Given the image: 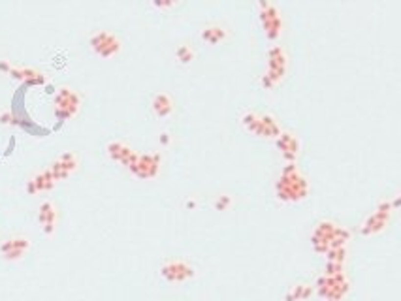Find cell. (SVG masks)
<instances>
[{
	"instance_id": "11",
	"label": "cell",
	"mask_w": 401,
	"mask_h": 301,
	"mask_svg": "<svg viewBox=\"0 0 401 301\" xmlns=\"http://www.w3.org/2000/svg\"><path fill=\"white\" fill-rule=\"evenodd\" d=\"M277 147H279L283 158H284L288 164H292V162L296 160V157H298V153H300V141H298V138L290 132L279 134V138H277Z\"/></svg>"
},
{
	"instance_id": "1",
	"label": "cell",
	"mask_w": 401,
	"mask_h": 301,
	"mask_svg": "<svg viewBox=\"0 0 401 301\" xmlns=\"http://www.w3.org/2000/svg\"><path fill=\"white\" fill-rule=\"evenodd\" d=\"M309 192V185L304 173L298 169V166L292 162L286 164L284 169L281 171V177L275 183V194L281 202L284 204H296L307 198Z\"/></svg>"
},
{
	"instance_id": "3",
	"label": "cell",
	"mask_w": 401,
	"mask_h": 301,
	"mask_svg": "<svg viewBox=\"0 0 401 301\" xmlns=\"http://www.w3.org/2000/svg\"><path fill=\"white\" fill-rule=\"evenodd\" d=\"M258 12H260V23L266 32L267 40H277L283 32V19L273 4L269 2H258Z\"/></svg>"
},
{
	"instance_id": "20",
	"label": "cell",
	"mask_w": 401,
	"mask_h": 301,
	"mask_svg": "<svg viewBox=\"0 0 401 301\" xmlns=\"http://www.w3.org/2000/svg\"><path fill=\"white\" fill-rule=\"evenodd\" d=\"M175 57H177V60L181 64H189L190 60L194 59V49L190 47V46H187V44H183V46L175 49Z\"/></svg>"
},
{
	"instance_id": "19",
	"label": "cell",
	"mask_w": 401,
	"mask_h": 301,
	"mask_svg": "<svg viewBox=\"0 0 401 301\" xmlns=\"http://www.w3.org/2000/svg\"><path fill=\"white\" fill-rule=\"evenodd\" d=\"M57 160H59V164H61L62 168H64V171H68V173H72L73 169L77 168V157H75L73 153H70V151L62 153V155L57 158Z\"/></svg>"
},
{
	"instance_id": "16",
	"label": "cell",
	"mask_w": 401,
	"mask_h": 301,
	"mask_svg": "<svg viewBox=\"0 0 401 301\" xmlns=\"http://www.w3.org/2000/svg\"><path fill=\"white\" fill-rule=\"evenodd\" d=\"M226 38H228L226 28H222V26H219V24H211V26H207V28L202 30V40L207 42V44H211V46L219 44V42L226 40Z\"/></svg>"
},
{
	"instance_id": "6",
	"label": "cell",
	"mask_w": 401,
	"mask_h": 301,
	"mask_svg": "<svg viewBox=\"0 0 401 301\" xmlns=\"http://www.w3.org/2000/svg\"><path fill=\"white\" fill-rule=\"evenodd\" d=\"M91 47L96 55L104 57V59H110L115 53L121 51V42H119V38L113 36L108 30H98L96 34L91 36Z\"/></svg>"
},
{
	"instance_id": "9",
	"label": "cell",
	"mask_w": 401,
	"mask_h": 301,
	"mask_svg": "<svg viewBox=\"0 0 401 301\" xmlns=\"http://www.w3.org/2000/svg\"><path fill=\"white\" fill-rule=\"evenodd\" d=\"M106 151H108L111 160L119 162V164H122L124 168L128 169L132 168L134 164H136V160H138V157H140L136 151H132L128 145L122 143V141H111V143H108Z\"/></svg>"
},
{
	"instance_id": "4",
	"label": "cell",
	"mask_w": 401,
	"mask_h": 301,
	"mask_svg": "<svg viewBox=\"0 0 401 301\" xmlns=\"http://www.w3.org/2000/svg\"><path fill=\"white\" fill-rule=\"evenodd\" d=\"M392 211H394V204H390L388 200L378 202L375 211L365 218V222L362 224V228H360L362 233L364 235H373V233H378L380 230H384V226L388 224L390 217H392Z\"/></svg>"
},
{
	"instance_id": "17",
	"label": "cell",
	"mask_w": 401,
	"mask_h": 301,
	"mask_svg": "<svg viewBox=\"0 0 401 301\" xmlns=\"http://www.w3.org/2000/svg\"><path fill=\"white\" fill-rule=\"evenodd\" d=\"M32 183H34V186H36V192L51 190V188L55 186V179H53V175H51L49 168L44 169V171H40V173H36V175L32 177Z\"/></svg>"
},
{
	"instance_id": "14",
	"label": "cell",
	"mask_w": 401,
	"mask_h": 301,
	"mask_svg": "<svg viewBox=\"0 0 401 301\" xmlns=\"http://www.w3.org/2000/svg\"><path fill=\"white\" fill-rule=\"evenodd\" d=\"M151 108H153V113L157 117L164 119V117H168L173 111V102H171V98L166 93H158V94H155L153 102H151Z\"/></svg>"
},
{
	"instance_id": "8",
	"label": "cell",
	"mask_w": 401,
	"mask_h": 301,
	"mask_svg": "<svg viewBox=\"0 0 401 301\" xmlns=\"http://www.w3.org/2000/svg\"><path fill=\"white\" fill-rule=\"evenodd\" d=\"M335 232H337V224L330 220L316 224L315 232H313V245H315L316 253H328L330 243L335 239Z\"/></svg>"
},
{
	"instance_id": "23",
	"label": "cell",
	"mask_w": 401,
	"mask_h": 301,
	"mask_svg": "<svg viewBox=\"0 0 401 301\" xmlns=\"http://www.w3.org/2000/svg\"><path fill=\"white\" fill-rule=\"evenodd\" d=\"M10 70H12V64H10L8 60H0V72L10 73Z\"/></svg>"
},
{
	"instance_id": "22",
	"label": "cell",
	"mask_w": 401,
	"mask_h": 301,
	"mask_svg": "<svg viewBox=\"0 0 401 301\" xmlns=\"http://www.w3.org/2000/svg\"><path fill=\"white\" fill-rule=\"evenodd\" d=\"M0 122L2 124H19V120H17V117L13 115L12 111H2L0 113Z\"/></svg>"
},
{
	"instance_id": "5",
	"label": "cell",
	"mask_w": 401,
	"mask_h": 301,
	"mask_svg": "<svg viewBox=\"0 0 401 301\" xmlns=\"http://www.w3.org/2000/svg\"><path fill=\"white\" fill-rule=\"evenodd\" d=\"M79 109V96L72 89L62 87L55 94V117L59 120H68Z\"/></svg>"
},
{
	"instance_id": "21",
	"label": "cell",
	"mask_w": 401,
	"mask_h": 301,
	"mask_svg": "<svg viewBox=\"0 0 401 301\" xmlns=\"http://www.w3.org/2000/svg\"><path fill=\"white\" fill-rule=\"evenodd\" d=\"M230 205H232V198L228 194H222V196H219V198L213 202V207H215L217 211H226Z\"/></svg>"
},
{
	"instance_id": "15",
	"label": "cell",
	"mask_w": 401,
	"mask_h": 301,
	"mask_svg": "<svg viewBox=\"0 0 401 301\" xmlns=\"http://www.w3.org/2000/svg\"><path fill=\"white\" fill-rule=\"evenodd\" d=\"M281 132H283L281 126L271 115H262L260 117V138H275L277 139Z\"/></svg>"
},
{
	"instance_id": "12",
	"label": "cell",
	"mask_w": 401,
	"mask_h": 301,
	"mask_svg": "<svg viewBox=\"0 0 401 301\" xmlns=\"http://www.w3.org/2000/svg\"><path fill=\"white\" fill-rule=\"evenodd\" d=\"M28 245L30 243H28L26 237H13V239H8L2 243L0 253L6 260H19L24 254V251L28 249Z\"/></svg>"
},
{
	"instance_id": "18",
	"label": "cell",
	"mask_w": 401,
	"mask_h": 301,
	"mask_svg": "<svg viewBox=\"0 0 401 301\" xmlns=\"http://www.w3.org/2000/svg\"><path fill=\"white\" fill-rule=\"evenodd\" d=\"M260 117H262V113H258V111H247L241 117L245 130L255 134V136H260Z\"/></svg>"
},
{
	"instance_id": "13",
	"label": "cell",
	"mask_w": 401,
	"mask_h": 301,
	"mask_svg": "<svg viewBox=\"0 0 401 301\" xmlns=\"http://www.w3.org/2000/svg\"><path fill=\"white\" fill-rule=\"evenodd\" d=\"M38 222L44 230L46 235H51L55 232V222H57V209L51 202H44L40 205V211H38Z\"/></svg>"
},
{
	"instance_id": "27",
	"label": "cell",
	"mask_w": 401,
	"mask_h": 301,
	"mask_svg": "<svg viewBox=\"0 0 401 301\" xmlns=\"http://www.w3.org/2000/svg\"><path fill=\"white\" fill-rule=\"evenodd\" d=\"M187 207H189V209H190V207H196V202L194 200H189V202H187Z\"/></svg>"
},
{
	"instance_id": "10",
	"label": "cell",
	"mask_w": 401,
	"mask_h": 301,
	"mask_svg": "<svg viewBox=\"0 0 401 301\" xmlns=\"http://www.w3.org/2000/svg\"><path fill=\"white\" fill-rule=\"evenodd\" d=\"M160 273H162V277L168 278L170 282H181L185 278L192 277V267L187 265L185 262H181V260H171L168 264H164Z\"/></svg>"
},
{
	"instance_id": "24",
	"label": "cell",
	"mask_w": 401,
	"mask_h": 301,
	"mask_svg": "<svg viewBox=\"0 0 401 301\" xmlns=\"http://www.w3.org/2000/svg\"><path fill=\"white\" fill-rule=\"evenodd\" d=\"M153 6H155V8H160V10H164V8H173L175 2H155Z\"/></svg>"
},
{
	"instance_id": "26",
	"label": "cell",
	"mask_w": 401,
	"mask_h": 301,
	"mask_svg": "<svg viewBox=\"0 0 401 301\" xmlns=\"http://www.w3.org/2000/svg\"><path fill=\"white\" fill-rule=\"evenodd\" d=\"M160 143H162V145H168V143H170V134H168V132H162V134H160Z\"/></svg>"
},
{
	"instance_id": "2",
	"label": "cell",
	"mask_w": 401,
	"mask_h": 301,
	"mask_svg": "<svg viewBox=\"0 0 401 301\" xmlns=\"http://www.w3.org/2000/svg\"><path fill=\"white\" fill-rule=\"evenodd\" d=\"M286 66H288V59H286L284 49L281 47V46L271 47L269 53H267V72L262 75L260 85H262L264 89H267V91L273 89V87L284 77Z\"/></svg>"
},
{
	"instance_id": "25",
	"label": "cell",
	"mask_w": 401,
	"mask_h": 301,
	"mask_svg": "<svg viewBox=\"0 0 401 301\" xmlns=\"http://www.w3.org/2000/svg\"><path fill=\"white\" fill-rule=\"evenodd\" d=\"M26 192L30 194V196H34V194H38V192H36V186H34V183H32V179H30L28 183H26Z\"/></svg>"
},
{
	"instance_id": "7",
	"label": "cell",
	"mask_w": 401,
	"mask_h": 301,
	"mask_svg": "<svg viewBox=\"0 0 401 301\" xmlns=\"http://www.w3.org/2000/svg\"><path fill=\"white\" fill-rule=\"evenodd\" d=\"M160 162H162L160 153L140 155L138 160H136V164L130 168V171L136 177H140V179H153V177H157L158 169H160Z\"/></svg>"
}]
</instances>
